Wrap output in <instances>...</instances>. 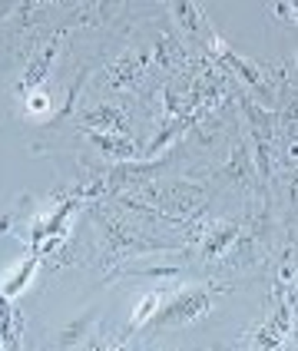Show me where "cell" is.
<instances>
[{"instance_id": "6da1fadb", "label": "cell", "mask_w": 298, "mask_h": 351, "mask_svg": "<svg viewBox=\"0 0 298 351\" xmlns=\"http://www.w3.org/2000/svg\"><path fill=\"white\" fill-rule=\"evenodd\" d=\"M93 219H97L99 232H103V255H106V265H116L123 258H136V255L146 252H159V249H182V245H173V242H159V239H149L142 235L136 226L123 222L116 213H103V209H93Z\"/></svg>"}, {"instance_id": "7a4b0ae2", "label": "cell", "mask_w": 298, "mask_h": 351, "mask_svg": "<svg viewBox=\"0 0 298 351\" xmlns=\"http://www.w3.org/2000/svg\"><path fill=\"white\" fill-rule=\"evenodd\" d=\"M225 292V285H199V289H186L182 295H176L166 308H156L149 315V325L153 328H182V325H193L196 318L212 308V295Z\"/></svg>"}, {"instance_id": "3957f363", "label": "cell", "mask_w": 298, "mask_h": 351, "mask_svg": "<svg viewBox=\"0 0 298 351\" xmlns=\"http://www.w3.org/2000/svg\"><path fill=\"white\" fill-rule=\"evenodd\" d=\"M63 40H66V27H60L50 40H43V47L27 60V70H23V77H20V83H17V97H30L40 83H43V77L50 73V66H53V60H57Z\"/></svg>"}, {"instance_id": "277c9868", "label": "cell", "mask_w": 298, "mask_h": 351, "mask_svg": "<svg viewBox=\"0 0 298 351\" xmlns=\"http://www.w3.org/2000/svg\"><path fill=\"white\" fill-rule=\"evenodd\" d=\"M146 70H149V53L146 50H129L116 63L106 66L103 86H110V90H136L139 80L146 77Z\"/></svg>"}, {"instance_id": "5b68a950", "label": "cell", "mask_w": 298, "mask_h": 351, "mask_svg": "<svg viewBox=\"0 0 298 351\" xmlns=\"http://www.w3.org/2000/svg\"><path fill=\"white\" fill-rule=\"evenodd\" d=\"M83 130H99V133H116V136H133V123L126 117L123 106H110V103H99L93 110H86L83 117Z\"/></svg>"}, {"instance_id": "8992f818", "label": "cell", "mask_w": 298, "mask_h": 351, "mask_svg": "<svg viewBox=\"0 0 298 351\" xmlns=\"http://www.w3.org/2000/svg\"><path fill=\"white\" fill-rule=\"evenodd\" d=\"M153 60L159 63V70H169V73H182V70H189V50H186V43L173 34H159L156 37V47H153Z\"/></svg>"}, {"instance_id": "52a82bcc", "label": "cell", "mask_w": 298, "mask_h": 351, "mask_svg": "<svg viewBox=\"0 0 298 351\" xmlns=\"http://www.w3.org/2000/svg\"><path fill=\"white\" fill-rule=\"evenodd\" d=\"M238 232H242V222H212L209 232L202 235V258L209 265L219 262V258H225V252L238 239Z\"/></svg>"}, {"instance_id": "ba28073f", "label": "cell", "mask_w": 298, "mask_h": 351, "mask_svg": "<svg viewBox=\"0 0 298 351\" xmlns=\"http://www.w3.org/2000/svg\"><path fill=\"white\" fill-rule=\"evenodd\" d=\"M216 176L236 179L242 189H249V186H252V179H256V162H252V153L245 149V143H242V139L232 143L229 159H225V166H222V169H216Z\"/></svg>"}, {"instance_id": "9c48e42d", "label": "cell", "mask_w": 298, "mask_h": 351, "mask_svg": "<svg viewBox=\"0 0 298 351\" xmlns=\"http://www.w3.org/2000/svg\"><path fill=\"white\" fill-rule=\"evenodd\" d=\"M83 136L97 146L103 156L119 159V162H129L139 159V149L133 146V136H116V133H99V130H83Z\"/></svg>"}, {"instance_id": "30bf717a", "label": "cell", "mask_w": 298, "mask_h": 351, "mask_svg": "<svg viewBox=\"0 0 298 351\" xmlns=\"http://www.w3.org/2000/svg\"><path fill=\"white\" fill-rule=\"evenodd\" d=\"M23 312L14 308L10 302H7V295L0 292V341H3V348H17L20 345V335H23Z\"/></svg>"}, {"instance_id": "8fae6325", "label": "cell", "mask_w": 298, "mask_h": 351, "mask_svg": "<svg viewBox=\"0 0 298 351\" xmlns=\"http://www.w3.org/2000/svg\"><path fill=\"white\" fill-rule=\"evenodd\" d=\"M93 77V66H79V73H77V80L70 83V90H66V99H63V110H60L57 117L50 119V123H63V119L70 117L73 110H77V99H79V93H83V86H86V80Z\"/></svg>"}, {"instance_id": "7c38bea8", "label": "cell", "mask_w": 298, "mask_h": 351, "mask_svg": "<svg viewBox=\"0 0 298 351\" xmlns=\"http://www.w3.org/2000/svg\"><path fill=\"white\" fill-rule=\"evenodd\" d=\"M252 146H256V176L265 182L272 176V139L252 130Z\"/></svg>"}, {"instance_id": "4fadbf2b", "label": "cell", "mask_w": 298, "mask_h": 351, "mask_svg": "<svg viewBox=\"0 0 298 351\" xmlns=\"http://www.w3.org/2000/svg\"><path fill=\"white\" fill-rule=\"evenodd\" d=\"M37 265H40V255H30V258H27V262H23V265L17 269V275H14V278L3 285V295H17L20 289L27 285V278L34 275V269H37Z\"/></svg>"}, {"instance_id": "5bb4252c", "label": "cell", "mask_w": 298, "mask_h": 351, "mask_svg": "<svg viewBox=\"0 0 298 351\" xmlns=\"http://www.w3.org/2000/svg\"><path fill=\"white\" fill-rule=\"evenodd\" d=\"M90 322H93V312L90 315H83L79 322H73L66 332L60 335V345L63 348H73V345H83V335H86V328H90Z\"/></svg>"}, {"instance_id": "9a60e30c", "label": "cell", "mask_w": 298, "mask_h": 351, "mask_svg": "<svg viewBox=\"0 0 298 351\" xmlns=\"http://www.w3.org/2000/svg\"><path fill=\"white\" fill-rule=\"evenodd\" d=\"M156 308H159V295H156V292H149V295H146V298H142V305H139L136 318H133V322H129V328H126V335L139 332V328H142V325H146V322H149V315L156 312Z\"/></svg>"}, {"instance_id": "2e32d148", "label": "cell", "mask_w": 298, "mask_h": 351, "mask_svg": "<svg viewBox=\"0 0 298 351\" xmlns=\"http://www.w3.org/2000/svg\"><path fill=\"white\" fill-rule=\"evenodd\" d=\"M119 272L146 275V278H176L182 269H179V265H159V269H116V272H110V275H119Z\"/></svg>"}, {"instance_id": "e0dca14e", "label": "cell", "mask_w": 298, "mask_h": 351, "mask_svg": "<svg viewBox=\"0 0 298 351\" xmlns=\"http://www.w3.org/2000/svg\"><path fill=\"white\" fill-rule=\"evenodd\" d=\"M265 10H269V14H278V20H282L285 27H295V3H269Z\"/></svg>"}, {"instance_id": "ac0fdd59", "label": "cell", "mask_w": 298, "mask_h": 351, "mask_svg": "<svg viewBox=\"0 0 298 351\" xmlns=\"http://www.w3.org/2000/svg\"><path fill=\"white\" fill-rule=\"evenodd\" d=\"M43 110H47V97H37L30 106H27V117H40Z\"/></svg>"}, {"instance_id": "d6986e66", "label": "cell", "mask_w": 298, "mask_h": 351, "mask_svg": "<svg viewBox=\"0 0 298 351\" xmlns=\"http://www.w3.org/2000/svg\"><path fill=\"white\" fill-rule=\"evenodd\" d=\"M0 345H3V341H0Z\"/></svg>"}]
</instances>
